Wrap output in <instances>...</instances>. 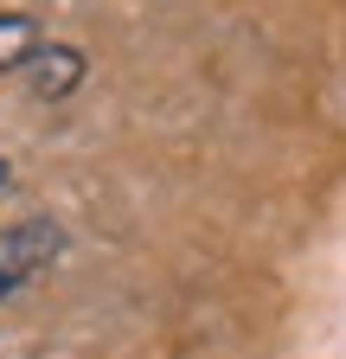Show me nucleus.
Wrapping results in <instances>:
<instances>
[{
    "label": "nucleus",
    "instance_id": "nucleus-4",
    "mask_svg": "<svg viewBox=\"0 0 346 359\" xmlns=\"http://www.w3.org/2000/svg\"><path fill=\"white\" fill-rule=\"evenodd\" d=\"M7 180H13V167H7V154H0V187H7Z\"/></svg>",
    "mask_w": 346,
    "mask_h": 359
},
{
    "label": "nucleus",
    "instance_id": "nucleus-2",
    "mask_svg": "<svg viewBox=\"0 0 346 359\" xmlns=\"http://www.w3.org/2000/svg\"><path fill=\"white\" fill-rule=\"evenodd\" d=\"M20 71H26V90H32V97L58 103V97H71V90L83 83V71H90V65H83L77 45H39Z\"/></svg>",
    "mask_w": 346,
    "mask_h": 359
},
{
    "label": "nucleus",
    "instance_id": "nucleus-3",
    "mask_svg": "<svg viewBox=\"0 0 346 359\" xmlns=\"http://www.w3.org/2000/svg\"><path fill=\"white\" fill-rule=\"evenodd\" d=\"M39 45H46V39H39L32 13H0V71H20Z\"/></svg>",
    "mask_w": 346,
    "mask_h": 359
},
{
    "label": "nucleus",
    "instance_id": "nucleus-1",
    "mask_svg": "<svg viewBox=\"0 0 346 359\" xmlns=\"http://www.w3.org/2000/svg\"><path fill=\"white\" fill-rule=\"evenodd\" d=\"M64 250V231L52 218H26L13 224V231H0V302H7L13 289H26L32 276H46V269L58 263Z\"/></svg>",
    "mask_w": 346,
    "mask_h": 359
}]
</instances>
